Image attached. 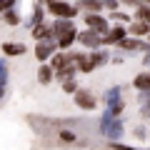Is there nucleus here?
Instances as JSON below:
<instances>
[{
    "label": "nucleus",
    "mask_w": 150,
    "mask_h": 150,
    "mask_svg": "<svg viewBox=\"0 0 150 150\" xmlns=\"http://www.w3.org/2000/svg\"><path fill=\"white\" fill-rule=\"evenodd\" d=\"M75 35H78V28L73 25V18H55V23H53V40L58 43L60 50L73 48Z\"/></svg>",
    "instance_id": "obj_1"
},
{
    "label": "nucleus",
    "mask_w": 150,
    "mask_h": 150,
    "mask_svg": "<svg viewBox=\"0 0 150 150\" xmlns=\"http://www.w3.org/2000/svg\"><path fill=\"white\" fill-rule=\"evenodd\" d=\"M100 133H103V138H108V140H120V138H123V133H125L123 118H115V115H110L108 110H103Z\"/></svg>",
    "instance_id": "obj_2"
},
{
    "label": "nucleus",
    "mask_w": 150,
    "mask_h": 150,
    "mask_svg": "<svg viewBox=\"0 0 150 150\" xmlns=\"http://www.w3.org/2000/svg\"><path fill=\"white\" fill-rule=\"evenodd\" d=\"M45 10L53 13L55 18H75L78 15V5L68 3V0H45Z\"/></svg>",
    "instance_id": "obj_3"
},
{
    "label": "nucleus",
    "mask_w": 150,
    "mask_h": 150,
    "mask_svg": "<svg viewBox=\"0 0 150 150\" xmlns=\"http://www.w3.org/2000/svg\"><path fill=\"white\" fill-rule=\"evenodd\" d=\"M75 43H80L83 48L95 50V48H103V35H100V33H95L93 28H83V30L75 35Z\"/></svg>",
    "instance_id": "obj_4"
},
{
    "label": "nucleus",
    "mask_w": 150,
    "mask_h": 150,
    "mask_svg": "<svg viewBox=\"0 0 150 150\" xmlns=\"http://www.w3.org/2000/svg\"><path fill=\"white\" fill-rule=\"evenodd\" d=\"M73 98H75V105L80 108V110H95L98 108V98H95V93L93 90H88V88H78V90L73 93Z\"/></svg>",
    "instance_id": "obj_5"
},
{
    "label": "nucleus",
    "mask_w": 150,
    "mask_h": 150,
    "mask_svg": "<svg viewBox=\"0 0 150 150\" xmlns=\"http://www.w3.org/2000/svg\"><path fill=\"white\" fill-rule=\"evenodd\" d=\"M83 23H85V28H93V30L100 33V35H105L108 28H110L108 18H103L100 13H83Z\"/></svg>",
    "instance_id": "obj_6"
},
{
    "label": "nucleus",
    "mask_w": 150,
    "mask_h": 150,
    "mask_svg": "<svg viewBox=\"0 0 150 150\" xmlns=\"http://www.w3.org/2000/svg\"><path fill=\"white\" fill-rule=\"evenodd\" d=\"M58 50V43H55L53 38H48V40H38V45H35V60L38 63H48L50 60V55Z\"/></svg>",
    "instance_id": "obj_7"
},
{
    "label": "nucleus",
    "mask_w": 150,
    "mask_h": 150,
    "mask_svg": "<svg viewBox=\"0 0 150 150\" xmlns=\"http://www.w3.org/2000/svg\"><path fill=\"white\" fill-rule=\"evenodd\" d=\"M125 35H128V28H123V23L115 28H108V33L103 35V45H118Z\"/></svg>",
    "instance_id": "obj_8"
},
{
    "label": "nucleus",
    "mask_w": 150,
    "mask_h": 150,
    "mask_svg": "<svg viewBox=\"0 0 150 150\" xmlns=\"http://www.w3.org/2000/svg\"><path fill=\"white\" fill-rule=\"evenodd\" d=\"M128 35H135V38H145V35H150V23L138 20V18H135V23L130 20V23H128Z\"/></svg>",
    "instance_id": "obj_9"
},
{
    "label": "nucleus",
    "mask_w": 150,
    "mask_h": 150,
    "mask_svg": "<svg viewBox=\"0 0 150 150\" xmlns=\"http://www.w3.org/2000/svg\"><path fill=\"white\" fill-rule=\"evenodd\" d=\"M33 38L35 40H48V38H53V25H48L45 20L33 25Z\"/></svg>",
    "instance_id": "obj_10"
},
{
    "label": "nucleus",
    "mask_w": 150,
    "mask_h": 150,
    "mask_svg": "<svg viewBox=\"0 0 150 150\" xmlns=\"http://www.w3.org/2000/svg\"><path fill=\"white\" fill-rule=\"evenodd\" d=\"M105 110L110 112V115H115V118H120V115H123V110H125V100H123V95H118V98H112V100H108V103H105Z\"/></svg>",
    "instance_id": "obj_11"
},
{
    "label": "nucleus",
    "mask_w": 150,
    "mask_h": 150,
    "mask_svg": "<svg viewBox=\"0 0 150 150\" xmlns=\"http://www.w3.org/2000/svg\"><path fill=\"white\" fill-rule=\"evenodd\" d=\"M133 88L138 93H150V73H138L133 78Z\"/></svg>",
    "instance_id": "obj_12"
},
{
    "label": "nucleus",
    "mask_w": 150,
    "mask_h": 150,
    "mask_svg": "<svg viewBox=\"0 0 150 150\" xmlns=\"http://www.w3.org/2000/svg\"><path fill=\"white\" fill-rule=\"evenodd\" d=\"M53 78H55V70L48 63H40V68H38V83L48 85V83H53Z\"/></svg>",
    "instance_id": "obj_13"
},
{
    "label": "nucleus",
    "mask_w": 150,
    "mask_h": 150,
    "mask_svg": "<svg viewBox=\"0 0 150 150\" xmlns=\"http://www.w3.org/2000/svg\"><path fill=\"white\" fill-rule=\"evenodd\" d=\"M3 55H8V58L25 55V45L23 43H3Z\"/></svg>",
    "instance_id": "obj_14"
},
{
    "label": "nucleus",
    "mask_w": 150,
    "mask_h": 150,
    "mask_svg": "<svg viewBox=\"0 0 150 150\" xmlns=\"http://www.w3.org/2000/svg\"><path fill=\"white\" fill-rule=\"evenodd\" d=\"M0 15H3V23H8V25H13V28H15V25H20V23H23L20 13L15 10V5H13V8H8V10H3Z\"/></svg>",
    "instance_id": "obj_15"
},
{
    "label": "nucleus",
    "mask_w": 150,
    "mask_h": 150,
    "mask_svg": "<svg viewBox=\"0 0 150 150\" xmlns=\"http://www.w3.org/2000/svg\"><path fill=\"white\" fill-rule=\"evenodd\" d=\"M88 58H90V63L95 65V68H103V65H105L108 60H110V55H108V50H100V48H95L90 55H88Z\"/></svg>",
    "instance_id": "obj_16"
},
{
    "label": "nucleus",
    "mask_w": 150,
    "mask_h": 150,
    "mask_svg": "<svg viewBox=\"0 0 150 150\" xmlns=\"http://www.w3.org/2000/svg\"><path fill=\"white\" fill-rule=\"evenodd\" d=\"M75 5H78V10H83V13H100L103 10L100 0H78Z\"/></svg>",
    "instance_id": "obj_17"
},
{
    "label": "nucleus",
    "mask_w": 150,
    "mask_h": 150,
    "mask_svg": "<svg viewBox=\"0 0 150 150\" xmlns=\"http://www.w3.org/2000/svg\"><path fill=\"white\" fill-rule=\"evenodd\" d=\"M43 18H45V5H35L33 8V15H30V20H28V25H38V23H43Z\"/></svg>",
    "instance_id": "obj_18"
},
{
    "label": "nucleus",
    "mask_w": 150,
    "mask_h": 150,
    "mask_svg": "<svg viewBox=\"0 0 150 150\" xmlns=\"http://www.w3.org/2000/svg\"><path fill=\"white\" fill-rule=\"evenodd\" d=\"M140 115L150 118V93H140Z\"/></svg>",
    "instance_id": "obj_19"
},
{
    "label": "nucleus",
    "mask_w": 150,
    "mask_h": 150,
    "mask_svg": "<svg viewBox=\"0 0 150 150\" xmlns=\"http://www.w3.org/2000/svg\"><path fill=\"white\" fill-rule=\"evenodd\" d=\"M5 83H8V65L5 60H0V98L5 95Z\"/></svg>",
    "instance_id": "obj_20"
},
{
    "label": "nucleus",
    "mask_w": 150,
    "mask_h": 150,
    "mask_svg": "<svg viewBox=\"0 0 150 150\" xmlns=\"http://www.w3.org/2000/svg\"><path fill=\"white\" fill-rule=\"evenodd\" d=\"M60 88H63V93H70L73 95L78 90V83H75V78H65V80H60Z\"/></svg>",
    "instance_id": "obj_21"
},
{
    "label": "nucleus",
    "mask_w": 150,
    "mask_h": 150,
    "mask_svg": "<svg viewBox=\"0 0 150 150\" xmlns=\"http://www.w3.org/2000/svg\"><path fill=\"white\" fill-rule=\"evenodd\" d=\"M135 18L150 23V5H138V8H135Z\"/></svg>",
    "instance_id": "obj_22"
},
{
    "label": "nucleus",
    "mask_w": 150,
    "mask_h": 150,
    "mask_svg": "<svg viewBox=\"0 0 150 150\" xmlns=\"http://www.w3.org/2000/svg\"><path fill=\"white\" fill-rule=\"evenodd\" d=\"M112 20H115V23H123V25H128V23H130V15H128V13H120V10H112Z\"/></svg>",
    "instance_id": "obj_23"
},
{
    "label": "nucleus",
    "mask_w": 150,
    "mask_h": 150,
    "mask_svg": "<svg viewBox=\"0 0 150 150\" xmlns=\"http://www.w3.org/2000/svg\"><path fill=\"white\" fill-rule=\"evenodd\" d=\"M100 5L108 8V10H118V8H120V0H100Z\"/></svg>",
    "instance_id": "obj_24"
},
{
    "label": "nucleus",
    "mask_w": 150,
    "mask_h": 150,
    "mask_svg": "<svg viewBox=\"0 0 150 150\" xmlns=\"http://www.w3.org/2000/svg\"><path fill=\"white\" fill-rule=\"evenodd\" d=\"M60 140H65V143H73V140H75V133H73V130H60Z\"/></svg>",
    "instance_id": "obj_25"
},
{
    "label": "nucleus",
    "mask_w": 150,
    "mask_h": 150,
    "mask_svg": "<svg viewBox=\"0 0 150 150\" xmlns=\"http://www.w3.org/2000/svg\"><path fill=\"white\" fill-rule=\"evenodd\" d=\"M110 148H112V150H138V148H130V145L118 143V140H110Z\"/></svg>",
    "instance_id": "obj_26"
},
{
    "label": "nucleus",
    "mask_w": 150,
    "mask_h": 150,
    "mask_svg": "<svg viewBox=\"0 0 150 150\" xmlns=\"http://www.w3.org/2000/svg\"><path fill=\"white\" fill-rule=\"evenodd\" d=\"M15 3H18V0H0V13H3V10H8V8H13Z\"/></svg>",
    "instance_id": "obj_27"
},
{
    "label": "nucleus",
    "mask_w": 150,
    "mask_h": 150,
    "mask_svg": "<svg viewBox=\"0 0 150 150\" xmlns=\"http://www.w3.org/2000/svg\"><path fill=\"white\" fill-rule=\"evenodd\" d=\"M135 138L143 140V138H145V128H138V130H135Z\"/></svg>",
    "instance_id": "obj_28"
},
{
    "label": "nucleus",
    "mask_w": 150,
    "mask_h": 150,
    "mask_svg": "<svg viewBox=\"0 0 150 150\" xmlns=\"http://www.w3.org/2000/svg\"><path fill=\"white\" fill-rule=\"evenodd\" d=\"M143 65H150V50L145 53V58H143Z\"/></svg>",
    "instance_id": "obj_29"
},
{
    "label": "nucleus",
    "mask_w": 150,
    "mask_h": 150,
    "mask_svg": "<svg viewBox=\"0 0 150 150\" xmlns=\"http://www.w3.org/2000/svg\"><path fill=\"white\" fill-rule=\"evenodd\" d=\"M148 43H150V35H148Z\"/></svg>",
    "instance_id": "obj_30"
}]
</instances>
